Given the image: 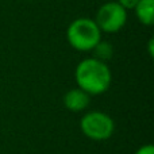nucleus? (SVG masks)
<instances>
[{
	"label": "nucleus",
	"instance_id": "1",
	"mask_svg": "<svg viewBox=\"0 0 154 154\" xmlns=\"http://www.w3.org/2000/svg\"><path fill=\"white\" fill-rule=\"evenodd\" d=\"M75 81L77 88L88 95L99 96L106 93L112 84V72L107 62L95 57L84 58L77 64L75 69Z\"/></svg>",
	"mask_w": 154,
	"mask_h": 154
},
{
	"label": "nucleus",
	"instance_id": "2",
	"mask_svg": "<svg viewBox=\"0 0 154 154\" xmlns=\"http://www.w3.org/2000/svg\"><path fill=\"white\" fill-rule=\"evenodd\" d=\"M103 39V32L92 18L81 16L70 22L66 29V41L75 50L81 53L92 51Z\"/></svg>",
	"mask_w": 154,
	"mask_h": 154
},
{
	"label": "nucleus",
	"instance_id": "3",
	"mask_svg": "<svg viewBox=\"0 0 154 154\" xmlns=\"http://www.w3.org/2000/svg\"><path fill=\"white\" fill-rule=\"evenodd\" d=\"M81 133L92 141H107L114 135L115 122L107 112L88 111L80 120Z\"/></svg>",
	"mask_w": 154,
	"mask_h": 154
},
{
	"label": "nucleus",
	"instance_id": "4",
	"mask_svg": "<svg viewBox=\"0 0 154 154\" xmlns=\"http://www.w3.org/2000/svg\"><path fill=\"white\" fill-rule=\"evenodd\" d=\"M128 19V11H126L119 3L107 2L99 7L93 20L101 32L106 34H116L125 29Z\"/></svg>",
	"mask_w": 154,
	"mask_h": 154
},
{
	"label": "nucleus",
	"instance_id": "5",
	"mask_svg": "<svg viewBox=\"0 0 154 154\" xmlns=\"http://www.w3.org/2000/svg\"><path fill=\"white\" fill-rule=\"evenodd\" d=\"M62 103L70 112H84L91 104V96L80 88H72L62 97Z\"/></svg>",
	"mask_w": 154,
	"mask_h": 154
},
{
	"label": "nucleus",
	"instance_id": "6",
	"mask_svg": "<svg viewBox=\"0 0 154 154\" xmlns=\"http://www.w3.org/2000/svg\"><path fill=\"white\" fill-rule=\"evenodd\" d=\"M134 14L138 22L143 26H153L154 23V0H139L134 7Z\"/></svg>",
	"mask_w": 154,
	"mask_h": 154
},
{
	"label": "nucleus",
	"instance_id": "7",
	"mask_svg": "<svg viewBox=\"0 0 154 154\" xmlns=\"http://www.w3.org/2000/svg\"><path fill=\"white\" fill-rule=\"evenodd\" d=\"M93 57L103 62H107L112 58L114 56V46L108 42V41H103L101 39L97 45L93 48Z\"/></svg>",
	"mask_w": 154,
	"mask_h": 154
},
{
	"label": "nucleus",
	"instance_id": "8",
	"mask_svg": "<svg viewBox=\"0 0 154 154\" xmlns=\"http://www.w3.org/2000/svg\"><path fill=\"white\" fill-rule=\"evenodd\" d=\"M116 2L119 3L126 11H128V10H134V7L138 4L139 0H116Z\"/></svg>",
	"mask_w": 154,
	"mask_h": 154
},
{
	"label": "nucleus",
	"instance_id": "9",
	"mask_svg": "<svg viewBox=\"0 0 154 154\" xmlns=\"http://www.w3.org/2000/svg\"><path fill=\"white\" fill-rule=\"evenodd\" d=\"M135 154H154V146L152 143L143 145V146H141L138 150H137Z\"/></svg>",
	"mask_w": 154,
	"mask_h": 154
},
{
	"label": "nucleus",
	"instance_id": "10",
	"mask_svg": "<svg viewBox=\"0 0 154 154\" xmlns=\"http://www.w3.org/2000/svg\"><path fill=\"white\" fill-rule=\"evenodd\" d=\"M147 53L153 58V56H154V38L153 37H150L149 41H147Z\"/></svg>",
	"mask_w": 154,
	"mask_h": 154
}]
</instances>
